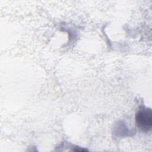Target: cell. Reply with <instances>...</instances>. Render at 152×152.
I'll return each instance as SVG.
<instances>
[{
    "mask_svg": "<svg viewBox=\"0 0 152 152\" xmlns=\"http://www.w3.org/2000/svg\"><path fill=\"white\" fill-rule=\"evenodd\" d=\"M135 121L137 126L142 131L147 132L152 127V111L150 108L144 106L139 107L135 113Z\"/></svg>",
    "mask_w": 152,
    "mask_h": 152,
    "instance_id": "cell-1",
    "label": "cell"
}]
</instances>
